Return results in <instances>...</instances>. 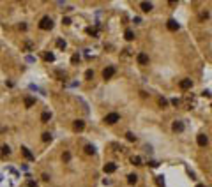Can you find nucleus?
I'll list each match as a JSON object with an SVG mask.
<instances>
[{"label":"nucleus","mask_w":212,"mask_h":187,"mask_svg":"<svg viewBox=\"0 0 212 187\" xmlns=\"http://www.w3.org/2000/svg\"><path fill=\"white\" fill-rule=\"evenodd\" d=\"M39 28L41 30H51L53 28V21H51V18L50 16H44L41 21H39Z\"/></svg>","instance_id":"obj_1"},{"label":"nucleus","mask_w":212,"mask_h":187,"mask_svg":"<svg viewBox=\"0 0 212 187\" xmlns=\"http://www.w3.org/2000/svg\"><path fill=\"white\" fill-rule=\"evenodd\" d=\"M118 120H120V115H118V113H110V115H106V116H104V122H106V124H110V125L117 124Z\"/></svg>","instance_id":"obj_2"},{"label":"nucleus","mask_w":212,"mask_h":187,"mask_svg":"<svg viewBox=\"0 0 212 187\" xmlns=\"http://www.w3.org/2000/svg\"><path fill=\"white\" fill-rule=\"evenodd\" d=\"M113 74H115V67H113V65L106 67L104 71H103V78H104V80H112V78H113Z\"/></svg>","instance_id":"obj_3"},{"label":"nucleus","mask_w":212,"mask_h":187,"mask_svg":"<svg viewBox=\"0 0 212 187\" xmlns=\"http://www.w3.org/2000/svg\"><path fill=\"white\" fill-rule=\"evenodd\" d=\"M166 27H168V30H172V32H175V30H179V23H177V19H168V23H166Z\"/></svg>","instance_id":"obj_4"},{"label":"nucleus","mask_w":212,"mask_h":187,"mask_svg":"<svg viewBox=\"0 0 212 187\" xmlns=\"http://www.w3.org/2000/svg\"><path fill=\"white\" fill-rule=\"evenodd\" d=\"M104 173H115L117 171V164L115 162H108V164H104Z\"/></svg>","instance_id":"obj_5"},{"label":"nucleus","mask_w":212,"mask_h":187,"mask_svg":"<svg viewBox=\"0 0 212 187\" xmlns=\"http://www.w3.org/2000/svg\"><path fill=\"white\" fill-rule=\"evenodd\" d=\"M196 143H198L200 147H205V145L209 143V138H207L205 134H198V138H196Z\"/></svg>","instance_id":"obj_6"},{"label":"nucleus","mask_w":212,"mask_h":187,"mask_svg":"<svg viewBox=\"0 0 212 187\" xmlns=\"http://www.w3.org/2000/svg\"><path fill=\"white\" fill-rule=\"evenodd\" d=\"M136 60H138L140 65H147V64H148V55H147V53H140Z\"/></svg>","instance_id":"obj_7"},{"label":"nucleus","mask_w":212,"mask_h":187,"mask_svg":"<svg viewBox=\"0 0 212 187\" xmlns=\"http://www.w3.org/2000/svg\"><path fill=\"white\" fill-rule=\"evenodd\" d=\"M172 129H173L175 132H182V131H184V124H182L180 120H175V122L172 124Z\"/></svg>","instance_id":"obj_8"},{"label":"nucleus","mask_w":212,"mask_h":187,"mask_svg":"<svg viewBox=\"0 0 212 187\" xmlns=\"http://www.w3.org/2000/svg\"><path fill=\"white\" fill-rule=\"evenodd\" d=\"M191 87H193V81H191V80H187V78H186V80H182V81H180V88H182V90H189Z\"/></svg>","instance_id":"obj_9"},{"label":"nucleus","mask_w":212,"mask_h":187,"mask_svg":"<svg viewBox=\"0 0 212 187\" xmlns=\"http://www.w3.org/2000/svg\"><path fill=\"white\" fill-rule=\"evenodd\" d=\"M73 129H74V131H78V132H80V131H83V129H85V122H83V120H76V122L73 124Z\"/></svg>","instance_id":"obj_10"},{"label":"nucleus","mask_w":212,"mask_h":187,"mask_svg":"<svg viewBox=\"0 0 212 187\" xmlns=\"http://www.w3.org/2000/svg\"><path fill=\"white\" fill-rule=\"evenodd\" d=\"M140 7H141L143 12H150V11H152V4H150V2H141Z\"/></svg>","instance_id":"obj_11"},{"label":"nucleus","mask_w":212,"mask_h":187,"mask_svg":"<svg viewBox=\"0 0 212 187\" xmlns=\"http://www.w3.org/2000/svg\"><path fill=\"white\" fill-rule=\"evenodd\" d=\"M21 152H23V155H25L28 161H34V155H32V152H30L27 147H21Z\"/></svg>","instance_id":"obj_12"},{"label":"nucleus","mask_w":212,"mask_h":187,"mask_svg":"<svg viewBox=\"0 0 212 187\" xmlns=\"http://www.w3.org/2000/svg\"><path fill=\"white\" fill-rule=\"evenodd\" d=\"M138 182V177L134 175V173H131V175H127V184H129V185H134Z\"/></svg>","instance_id":"obj_13"},{"label":"nucleus","mask_w":212,"mask_h":187,"mask_svg":"<svg viewBox=\"0 0 212 187\" xmlns=\"http://www.w3.org/2000/svg\"><path fill=\"white\" fill-rule=\"evenodd\" d=\"M50 118H51V113H48V111H44V113H42L41 115V122H50Z\"/></svg>","instance_id":"obj_14"},{"label":"nucleus","mask_w":212,"mask_h":187,"mask_svg":"<svg viewBox=\"0 0 212 187\" xmlns=\"http://www.w3.org/2000/svg\"><path fill=\"white\" fill-rule=\"evenodd\" d=\"M34 104H35V99L34 97H25V106L27 108H32Z\"/></svg>","instance_id":"obj_15"},{"label":"nucleus","mask_w":212,"mask_h":187,"mask_svg":"<svg viewBox=\"0 0 212 187\" xmlns=\"http://www.w3.org/2000/svg\"><path fill=\"white\" fill-rule=\"evenodd\" d=\"M131 162L134 166H141V157H138V155H133L131 157Z\"/></svg>","instance_id":"obj_16"},{"label":"nucleus","mask_w":212,"mask_h":187,"mask_svg":"<svg viewBox=\"0 0 212 187\" xmlns=\"http://www.w3.org/2000/svg\"><path fill=\"white\" fill-rule=\"evenodd\" d=\"M85 154H89V155H94V154H96V148H94L92 145H87V147H85Z\"/></svg>","instance_id":"obj_17"},{"label":"nucleus","mask_w":212,"mask_h":187,"mask_svg":"<svg viewBox=\"0 0 212 187\" xmlns=\"http://www.w3.org/2000/svg\"><path fill=\"white\" fill-rule=\"evenodd\" d=\"M124 35H125V39H127V41H133V39H134V32H133V30H125V34H124Z\"/></svg>","instance_id":"obj_18"},{"label":"nucleus","mask_w":212,"mask_h":187,"mask_svg":"<svg viewBox=\"0 0 212 187\" xmlns=\"http://www.w3.org/2000/svg\"><path fill=\"white\" fill-rule=\"evenodd\" d=\"M156 184H157V187H164V180H163V175L156 177Z\"/></svg>","instance_id":"obj_19"},{"label":"nucleus","mask_w":212,"mask_h":187,"mask_svg":"<svg viewBox=\"0 0 212 187\" xmlns=\"http://www.w3.org/2000/svg\"><path fill=\"white\" fill-rule=\"evenodd\" d=\"M57 48H58V50H66V41L58 39V41H57Z\"/></svg>","instance_id":"obj_20"},{"label":"nucleus","mask_w":212,"mask_h":187,"mask_svg":"<svg viewBox=\"0 0 212 187\" xmlns=\"http://www.w3.org/2000/svg\"><path fill=\"white\" fill-rule=\"evenodd\" d=\"M44 60L46 62H53L55 60V55L53 53H44Z\"/></svg>","instance_id":"obj_21"},{"label":"nucleus","mask_w":212,"mask_h":187,"mask_svg":"<svg viewBox=\"0 0 212 187\" xmlns=\"http://www.w3.org/2000/svg\"><path fill=\"white\" fill-rule=\"evenodd\" d=\"M9 154H11V148H9L7 145H4V147H2V155L6 157V155H9Z\"/></svg>","instance_id":"obj_22"},{"label":"nucleus","mask_w":212,"mask_h":187,"mask_svg":"<svg viewBox=\"0 0 212 187\" xmlns=\"http://www.w3.org/2000/svg\"><path fill=\"white\" fill-rule=\"evenodd\" d=\"M125 138H127V141H136V136H134L133 132H127Z\"/></svg>","instance_id":"obj_23"},{"label":"nucleus","mask_w":212,"mask_h":187,"mask_svg":"<svg viewBox=\"0 0 212 187\" xmlns=\"http://www.w3.org/2000/svg\"><path fill=\"white\" fill-rule=\"evenodd\" d=\"M50 139H51V134H50V132H44V134H42V141H50Z\"/></svg>","instance_id":"obj_24"},{"label":"nucleus","mask_w":212,"mask_h":187,"mask_svg":"<svg viewBox=\"0 0 212 187\" xmlns=\"http://www.w3.org/2000/svg\"><path fill=\"white\" fill-rule=\"evenodd\" d=\"M85 78H87V80H92V78H94V71H87V73H85Z\"/></svg>","instance_id":"obj_25"},{"label":"nucleus","mask_w":212,"mask_h":187,"mask_svg":"<svg viewBox=\"0 0 212 187\" xmlns=\"http://www.w3.org/2000/svg\"><path fill=\"white\" fill-rule=\"evenodd\" d=\"M159 106H163V108H166V106H168V101L161 97V99H159Z\"/></svg>","instance_id":"obj_26"},{"label":"nucleus","mask_w":212,"mask_h":187,"mask_svg":"<svg viewBox=\"0 0 212 187\" xmlns=\"http://www.w3.org/2000/svg\"><path fill=\"white\" fill-rule=\"evenodd\" d=\"M62 23H64V25H71V18H62Z\"/></svg>","instance_id":"obj_27"},{"label":"nucleus","mask_w":212,"mask_h":187,"mask_svg":"<svg viewBox=\"0 0 212 187\" xmlns=\"http://www.w3.org/2000/svg\"><path fill=\"white\" fill-rule=\"evenodd\" d=\"M62 159H64V161H66V162H67V161L71 159V154H69V152H66V154H64V155H62Z\"/></svg>","instance_id":"obj_28"},{"label":"nucleus","mask_w":212,"mask_h":187,"mask_svg":"<svg viewBox=\"0 0 212 187\" xmlns=\"http://www.w3.org/2000/svg\"><path fill=\"white\" fill-rule=\"evenodd\" d=\"M71 62H73V64H78V62H80V57H78V55H73Z\"/></svg>","instance_id":"obj_29"},{"label":"nucleus","mask_w":212,"mask_h":187,"mask_svg":"<svg viewBox=\"0 0 212 187\" xmlns=\"http://www.w3.org/2000/svg\"><path fill=\"white\" fill-rule=\"evenodd\" d=\"M148 164H150L152 168H157V166H159V164H157V162H156V161H150V162H148Z\"/></svg>","instance_id":"obj_30"},{"label":"nucleus","mask_w":212,"mask_h":187,"mask_svg":"<svg viewBox=\"0 0 212 187\" xmlns=\"http://www.w3.org/2000/svg\"><path fill=\"white\" fill-rule=\"evenodd\" d=\"M202 96H205V97H210V92H209V90H203V92H202Z\"/></svg>","instance_id":"obj_31"},{"label":"nucleus","mask_w":212,"mask_h":187,"mask_svg":"<svg viewBox=\"0 0 212 187\" xmlns=\"http://www.w3.org/2000/svg\"><path fill=\"white\" fill-rule=\"evenodd\" d=\"M19 30H27V25H25V23H19Z\"/></svg>","instance_id":"obj_32"},{"label":"nucleus","mask_w":212,"mask_h":187,"mask_svg":"<svg viewBox=\"0 0 212 187\" xmlns=\"http://www.w3.org/2000/svg\"><path fill=\"white\" fill-rule=\"evenodd\" d=\"M179 103H180L179 99H172V104H173V106H179Z\"/></svg>","instance_id":"obj_33"},{"label":"nucleus","mask_w":212,"mask_h":187,"mask_svg":"<svg viewBox=\"0 0 212 187\" xmlns=\"http://www.w3.org/2000/svg\"><path fill=\"white\" fill-rule=\"evenodd\" d=\"M196 187H205V185H203V184H198V185H196Z\"/></svg>","instance_id":"obj_34"}]
</instances>
